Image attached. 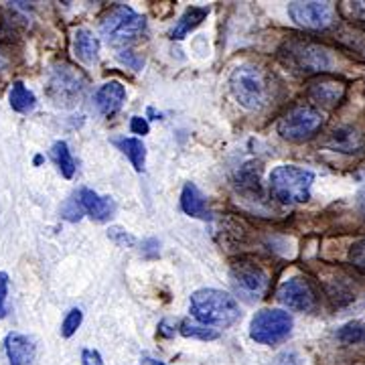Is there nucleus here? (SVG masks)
Returning <instances> with one entry per match:
<instances>
[{
    "mask_svg": "<svg viewBox=\"0 0 365 365\" xmlns=\"http://www.w3.org/2000/svg\"><path fill=\"white\" fill-rule=\"evenodd\" d=\"M337 341L343 343V345H359V343H365V323H361V321L345 323L337 331Z\"/></svg>",
    "mask_w": 365,
    "mask_h": 365,
    "instance_id": "393cba45",
    "label": "nucleus"
},
{
    "mask_svg": "<svg viewBox=\"0 0 365 365\" xmlns=\"http://www.w3.org/2000/svg\"><path fill=\"white\" fill-rule=\"evenodd\" d=\"M345 91H347V83L331 76H317L307 83V98L317 108H323V110L337 108L345 98Z\"/></svg>",
    "mask_w": 365,
    "mask_h": 365,
    "instance_id": "f8f14e48",
    "label": "nucleus"
},
{
    "mask_svg": "<svg viewBox=\"0 0 365 365\" xmlns=\"http://www.w3.org/2000/svg\"><path fill=\"white\" fill-rule=\"evenodd\" d=\"M81 321H83V313L79 309H71L69 313L66 314L63 323H61V337H73L78 333V329L81 327Z\"/></svg>",
    "mask_w": 365,
    "mask_h": 365,
    "instance_id": "a878e982",
    "label": "nucleus"
},
{
    "mask_svg": "<svg viewBox=\"0 0 365 365\" xmlns=\"http://www.w3.org/2000/svg\"><path fill=\"white\" fill-rule=\"evenodd\" d=\"M25 16L19 13L16 2L0 11V45H14L25 35Z\"/></svg>",
    "mask_w": 365,
    "mask_h": 365,
    "instance_id": "2eb2a0df",
    "label": "nucleus"
},
{
    "mask_svg": "<svg viewBox=\"0 0 365 365\" xmlns=\"http://www.w3.org/2000/svg\"><path fill=\"white\" fill-rule=\"evenodd\" d=\"M108 237H110V240H112L114 244L122 246V248H126V246L130 248L132 244L136 242V240H134V237H132L128 232H124L122 227H112V230L108 232Z\"/></svg>",
    "mask_w": 365,
    "mask_h": 365,
    "instance_id": "c756f323",
    "label": "nucleus"
},
{
    "mask_svg": "<svg viewBox=\"0 0 365 365\" xmlns=\"http://www.w3.org/2000/svg\"><path fill=\"white\" fill-rule=\"evenodd\" d=\"M280 59L302 76H327L335 63L327 47L309 39H288L280 47Z\"/></svg>",
    "mask_w": 365,
    "mask_h": 365,
    "instance_id": "f03ea898",
    "label": "nucleus"
},
{
    "mask_svg": "<svg viewBox=\"0 0 365 365\" xmlns=\"http://www.w3.org/2000/svg\"><path fill=\"white\" fill-rule=\"evenodd\" d=\"M78 201L81 209H83V213H88L91 220H96V222H108L116 213V203L110 197L98 195L91 189H81Z\"/></svg>",
    "mask_w": 365,
    "mask_h": 365,
    "instance_id": "f3484780",
    "label": "nucleus"
},
{
    "mask_svg": "<svg viewBox=\"0 0 365 365\" xmlns=\"http://www.w3.org/2000/svg\"><path fill=\"white\" fill-rule=\"evenodd\" d=\"M191 314L197 323L207 327H230L240 319L234 297L217 288H201L191 294Z\"/></svg>",
    "mask_w": 365,
    "mask_h": 365,
    "instance_id": "f257e3e1",
    "label": "nucleus"
},
{
    "mask_svg": "<svg viewBox=\"0 0 365 365\" xmlns=\"http://www.w3.org/2000/svg\"><path fill=\"white\" fill-rule=\"evenodd\" d=\"M143 252L144 256H148V258H157L158 256V242L155 237H150V240H146L143 244Z\"/></svg>",
    "mask_w": 365,
    "mask_h": 365,
    "instance_id": "f704fd0d",
    "label": "nucleus"
},
{
    "mask_svg": "<svg viewBox=\"0 0 365 365\" xmlns=\"http://www.w3.org/2000/svg\"><path fill=\"white\" fill-rule=\"evenodd\" d=\"M232 282L240 294L248 300H258L268 290V274L262 270L258 264L250 260H237L232 264Z\"/></svg>",
    "mask_w": 365,
    "mask_h": 365,
    "instance_id": "1a4fd4ad",
    "label": "nucleus"
},
{
    "mask_svg": "<svg viewBox=\"0 0 365 365\" xmlns=\"http://www.w3.org/2000/svg\"><path fill=\"white\" fill-rule=\"evenodd\" d=\"M81 213H83V209L79 205V201L76 197H71L69 201H66V205L61 207V215L69 220V222H79L81 220Z\"/></svg>",
    "mask_w": 365,
    "mask_h": 365,
    "instance_id": "cd10ccee",
    "label": "nucleus"
},
{
    "mask_svg": "<svg viewBox=\"0 0 365 365\" xmlns=\"http://www.w3.org/2000/svg\"><path fill=\"white\" fill-rule=\"evenodd\" d=\"M355 11L365 19V2H355Z\"/></svg>",
    "mask_w": 365,
    "mask_h": 365,
    "instance_id": "4c0bfd02",
    "label": "nucleus"
},
{
    "mask_svg": "<svg viewBox=\"0 0 365 365\" xmlns=\"http://www.w3.org/2000/svg\"><path fill=\"white\" fill-rule=\"evenodd\" d=\"M144 29H146V21L143 14H138L126 4H116L110 13L106 14L102 25H100L102 35L112 45L136 39L140 33H144Z\"/></svg>",
    "mask_w": 365,
    "mask_h": 365,
    "instance_id": "0eeeda50",
    "label": "nucleus"
},
{
    "mask_svg": "<svg viewBox=\"0 0 365 365\" xmlns=\"http://www.w3.org/2000/svg\"><path fill=\"white\" fill-rule=\"evenodd\" d=\"M6 297H9V274L0 272V319H4L9 313Z\"/></svg>",
    "mask_w": 365,
    "mask_h": 365,
    "instance_id": "7c9ffc66",
    "label": "nucleus"
},
{
    "mask_svg": "<svg viewBox=\"0 0 365 365\" xmlns=\"http://www.w3.org/2000/svg\"><path fill=\"white\" fill-rule=\"evenodd\" d=\"M9 100H11V108H13L14 112H19V114H31L37 108L35 93L31 90H26L23 81H14Z\"/></svg>",
    "mask_w": 365,
    "mask_h": 365,
    "instance_id": "412c9836",
    "label": "nucleus"
},
{
    "mask_svg": "<svg viewBox=\"0 0 365 365\" xmlns=\"http://www.w3.org/2000/svg\"><path fill=\"white\" fill-rule=\"evenodd\" d=\"M130 130L134 132V134H148V130H150V126H148V122L144 120V118L140 116H134L130 120Z\"/></svg>",
    "mask_w": 365,
    "mask_h": 365,
    "instance_id": "72a5a7b5",
    "label": "nucleus"
},
{
    "mask_svg": "<svg viewBox=\"0 0 365 365\" xmlns=\"http://www.w3.org/2000/svg\"><path fill=\"white\" fill-rule=\"evenodd\" d=\"M294 321L282 309H262L250 323V337L260 345H278L292 333Z\"/></svg>",
    "mask_w": 365,
    "mask_h": 365,
    "instance_id": "6e6552de",
    "label": "nucleus"
},
{
    "mask_svg": "<svg viewBox=\"0 0 365 365\" xmlns=\"http://www.w3.org/2000/svg\"><path fill=\"white\" fill-rule=\"evenodd\" d=\"M347 260H349V264H351L357 272L365 274V237L357 240L351 248H349Z\"/></svg>",
    "mask_w": 365,
    "mask_h": 365,
    "instance_id": "bb28decb",
    "label": "nucleus"
},
{
    "mask_svg": "<svg viewBox=\"0 0 365 365\" xmlns=\"http://www.w3.org/2000/svg\"><path fill=\"white\" fill-rule=\"evenodd\" d=\"M230 90L237 100V104L252 112L266 108L270 104V96H272L270 78L256 66L235 67L230 78Z\"/></svg>",
    "mask_w": 365,
    "mask_h": 365,
    "instance_id": "7ed1b4c3",
    "label": "nucleus"
},
{
    "mask_svg": "<svg viewBox=\"0 0 365 365\" xmlns=\"http://www.w3.org/2000/svg\"><path fill=\"white\" fill-rule=\"evenodd\" d=\"M209 14V9H203V6H189L182 16L177 21V25L175 29L170 31V39L175 41H181L185 39L191 31H195L197 26L201 25L205 19H207Z\"/></svg>",
    "mask_w": 365,
    "mask_h": 365,
    "instance_id": "6ab92c4d",
    "label": "nucleus"
},
{
    "mask_svg": "<svg viewBox=\"0 0 365 365\" xmlns=\"http://www.w3.org/2000/svg\"><path fill=\"white\" fill-rule=\"evenodd\" d=\"M118 148L128 157L132 167L138 170H144V163H146V146L140 138H116L114 140Z\"/></svg>",
    "mask_w": 365,
    "mask_h": 365,
    "instance_id": "4be33fe9",
    "label": "nucleus"
},
{
    "mask_svg": "<svg viewBox=\"0 0 365 365\" xmlns=\"http://www.w3.org/2000/svg\"><path fill=\"white\" fill-rule=\"evenodd\" d=\"M272 365H302L300 364V357L294 351H284L280 353L276 359L272 361Z\"/></svg>",
    "mask_w": 365,
    "mask_h": 365,
    "instance_id": "473e14b6",
    "label": "nucleus"
},
{
    "mask_svg": "<svg viewBox=\"0 0 365 365\" xmlns=\"http://www.w3.org/2000/svg\"><path fill=\"white\" fill-rule=\"evenodd\" d=\"M181 209L189 215V217H197V220H211L205 197L201 195V191L197 189L193 182H187L182 187L181 193Z\"/></svg>",
    "mask_w": 365,
    "mask_h": 365,
    "instance_id": "a211bd4d",
    "label": "nucleus"
},
{
    "mask_svg": "<svg viewBox=\"0 0 365 365\" xmlns=\"http://www.w3.org/2000/svg\"><path fill=\"white\" fill-rule=\"evenodd\" d=\"M359 207H361V211H364V215H365V185H364V189L359 191Z\"/></svg>",
    "mask_w": 365,
    "mask_h": 365,
    "instance_id": "e433bc0d",
    "label": "nucleus"
},
{
    "mask_svg": "<svg viewBox=\"0 0 365 365\" xmlns=\"http://www.w3.org/2000/svg\"><path fill=\"white\" fill-rule=\"evenodd\" d=\"M276 299L280 300L290 311H299V313H311L317 307V290L311 284V280L307 278H290L287 282H282Z\"/></svg>",
    "mask_w": 365,
    "mask_h": 365,
    "instance_id": "9d476101",
    "label": "nucleus"
},
{
    "mask_svg": "<svg viewBox=\"0 0 365 365\" xmlns=\"http://www.w3.org/2000/svg\"><path fill=\"white\" fill-rule=\"evenodd\" d=\"M327 148L343 153V155H357L365 148V134L355 126H339L329 134L325 140Z\"/></svg>",
    "mask_w": 365,
    "mask_h": 365,
    "instance_id": "ddd939ff",
    "label": "nucleus"
},
{
    "mask_svg": "<svg viewBox=\"0 0 365 365\" xmlns=\"http://www.w3.org/2000/svg\"><path fill=\"white\" fill-rule=\"evenodd\" d=\"M118 59H120V63H124L126 67H130V69H140L144 66L143 57H138L136 53L130 51V49H122V51H118Z\"/></svg>",
    "mask_w": 365,
    "mask_h": 365,
    "instance_id": "c85d7f7f",
    "label": "nucleus"
},
{
    "mask_svg": "<svg viewBox=\"0 0 365 365\" xmlns=\"http://www.w3.org/2000/svg\"><path fill=\"white\" fill-rule=\"evenodd\" d=\"M4 353L9 365H33L35 361V343L26 335L21 333H9L4 337Z\"/></svg>",
    "mask_w": 365,
    "mask_h": 365,
    "instance_id": "dca6fc26",
    "label": "nucleus"
},
{
    "mask_svg": "<svg viewBox=\"0 0 365 365\" xmlns=\"http://www.w3.org/2000/svg\"><path fill=\"white\" fill-rule=\"evenodd\" d=\"M325 118L313 106H292L278 120V134L288 143H307L323 128Z\"/></svg>",
    "mask_w": 365,
    "mask_h": 365,
    "instance_id": "39448f33",
    "label": "nucleus"
},
{
    "mask_svg": "<svg viewBox=\"0 0 365 365\" xmlns=\"http://www.w3.org/2000/svg\"><path fill=\"white\" fill-rule=\"evenodd\" d=\"M140 365H169V364H165V361H160V359H155V357H143L140 359Z\"/></svg>",
    "mask_w": 365,
    "mask_h": 365,
    "instance_id": "c9c22d12",
    "label": "nucleus"
},
{
    "mask_svg": "<svg viewBox=\"0 0 365 365\" xmlns=\"http://www.w3.org/2000/svg\"><path fill=\"white\" fill-rule=\"evenodd\" d=\"M124 102H126V90L120 81H108L93 93V104L98 108V112L106 118L118 114Z\"/></svg>",
    "mask_w": 365,
    "mask_h": 365,
    "instance_id": "4468645a",
    "label": "nucleus"
},
{
    "mask_svg": "<svg viewBox=\"0 0 365 365\" xmlns=\"http://www.w3.org/2000/svg\"><path fill=\"white\" fill-rule=\"evenodd\" d=\"M288 14L297 25L309 31H323L333 25L331 2H290Z\"/></svg>",
    "mask_w": 365,
    "mask_h": 365,
    "instance_id": "9b49d317",
    "label": "nucleus"
},
{
    "mask_svg": "<svg viewBox=\"0 0 365 365\" xmlns=\"http://www.w3.org/2000/svg\"><path fill=\"white\" fill-rule=\"evenodd\" d=\"M314 182L313 170L299 169L294 165H280L270 175V195L282 205L304 203L311 197Z\"/></svg>",
    "mask_w": 365,
    "mask_h": 365,
    "instance_id": "20e7f679",
    "label": "nucleus"
},
{
    "mask_svg": "<svg viewBox=\"0 0 365 365\" xmlns=\"http://www.w3.org/2000/svg\"><path fill=\"white\" fill-rule=\"evenodd\" d=\"M51 158L55 160L59 173L66 177V179H71L76 175V160L71 157V150L67 146L66 140H57V143L51 146Z\"/></svg>",
    "mask_w": 365,
    "mask_h": 365,
    "instance_id": "5701e85b",
    "label": "nucleus"
},
{
    "mask_svg": "<svg viewBox=\"0 0 365 365\" xmlns=\"http://www.w3.org/2000/svg\"><path fill=\"white\" fill-rule=\"evenodd\" d=\"M73 51L83 63H93L100 53V41L88 29H78L73 37Z\"/></svg>",
    "mask_w": 365,
    "mask_h": 365,
    "instance_id": "aec40b11",
    "label": "nucleus"
},
{
    "mask_svg": "<svg viewBox=\"0 0 365 365\" xmlns=\"http://www.w3.org/2000/svg\"><path fill=\"white\" fill-rule=\"evenodd\" d=\"M88 81L83 73L69 63H59L51 69L49 81H47V96L55 106L71 108L83 98Z\"/></svg>",
    "mask_w": 365,
    "mask_h": 365,
    "instance_id": "423d86ee",
    "label": "nucleus"
},
{
    "mask_svg": "<svg viewBox=\"0 0 365 365\" xmlns=\"http://www.w3.org/2000/svg\"><path fill=\"white\" fill-rule=\"evenodd\" d=\"M81 365H104V359L96 349H83L81 351Z\"/></svg>",
    "mask_w": 365,
    "mask_h": 365,
    "instance_id": "2f4dec72",
    "label": "nucleus"
},
{
    "mask_svg": "<svg viewBox=\"0 0 365 365\" xmlns=\"http://www.w3.org/2000/svg\"><path fill=\"white\" fill-rule=\"evenodd\" d=\"M4 67V59H2V55H0V69Z\"/></svg>",
    "mask_w": 365,
    "mask_h": 365,
    "instance_id": "58836bf2",
    "label": "nucleus"
},
{
    "mask_svg": "<svg viewBox=\"0 0 365 365\" xmlns=\"http://www.w3.org/2000/svg\"><path fill=\"white\" fill-rule=\"evenodd\" d=\"M181 335L189 339L199 341H215L220 339V331L213 327L201 325V323H191V321H182L181 323Z\"/></svg>",
    "mask_w": 365,
    "mask_h": 365,
    "instance_id": "b1692460",
    "label": "nucleus"
}]
</instances>
